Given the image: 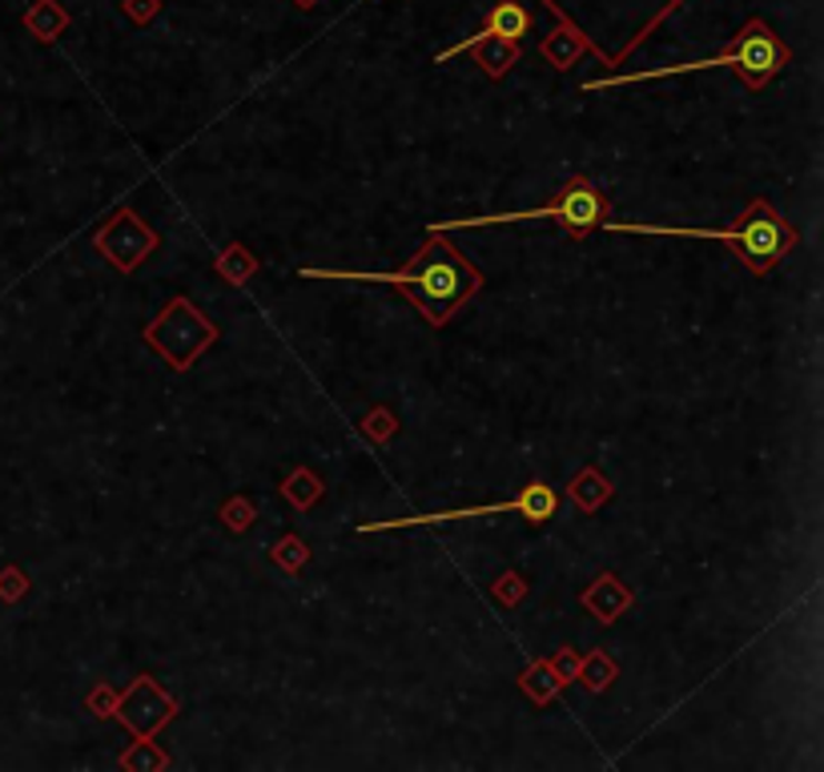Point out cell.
I'll list each match as a JSON object with an SVG mask.
<instances>
[{
  "label": "cell",
  "mask_w": 824,
  "mask_h": 772,
  "mask_svg": "<svg viewBox=\"0 0 824 772\" xmlns=\"http://www.w3.org/2000/svg\"><path fill=\"white\" fill-rule=\"evenodd\" d=\"M302 278H350V282H382V287H399L423 310L431 327H446V318L463 307L466 298L479 294L483 274L446 242V233L431 230L426 245L402 270H382V274H359V270H314L307 265Z\"/></svg>",
  "instance_id": "1"
},
{
  "label": "cell",
  "mask_w": 824,
  "mask_h": 772,
  "mask_svg": "<svg viewBox=\"0 0 824 772\" xmlns=\"http://www.w3.org/2000/svg\"><path fill=\"white\" fill-rule=\"evenodd\" d=\"M603 230L607 233H664V238H712V242H728L740 250V258L748 262L752 274H772L776 265H781V258L788 254L796 245V230L788 222H784L781 213H776V205L764 198H756L744 210V218H740L736 225H728V230H692V225H624V222H612V218H603Z\"/></svg>",
  "instance_id": "2"
},
{
  "label": "cell",
  "mask_w": 824,
  "mask_h": 772,
  "mask_svg": "<svg viewBox=\"0 0 824 772\" xmlns=\"http://www.w3.org/2000/svg\"><path fill=\"white\" fill-rule=\"evenodd\" d=\"M784 61H788V49H784V41L776 37V32L768 29L764 21H748L744 29H740L736 44H732L728 53L720 57H709V61H692V64H672V69H644V73H624V77H603V81H587V93H595V89H612V86H632V81H652V77H680V73H700V69H724V64H732L740 77H744V86L748 89H764L772 81V77L781 73Z\"/></svg>",
  "instance_id": "3"
},
{
  "label": "cell",
  "mask_w": 824,
  "mask_h": 772,
  "mask_svg": "<svg viewBox=\"0 0 824 772\" xmlns=\"http://www.w3.org/2000/svg\"><path fill=\"white\" fill-rule=\"evenodd\" d=\"M531 218H555L571 238H587L595 225L607 218V198L592 186V178H575L555 193V201L540 205V210H515V213H486V218H463V222H434L426 230H486V225H503V222H531Z\"/></svg>",
  "instance_id": "4"
},
{
  "label": "cell",
  "mask_w": 824,
  "mask_h": 772,
  "mask_svg": "<svg viewBox=\"0 0 824 772\" xmlns=\"http://www.w3.org/2000/svg\"><path fill=\"white\" fill-rule=\"evenodd\" d=\"M141 339L158 350L170 371H190L201 350L218 342V327L210 318H201V310L193 307L190 298H173L170 307L141 330Z\"/></svg>",
  "instance_id": "5"
},
{
  "label": "cell",
  "mask_w": 824,
  "mask_h": 772,
  "mask_svg": "<svg viewBox=\"0 0 824 772\" xmlns=\"http://www.w3.org/2000/svg\"><path fill=\"white\" fill-rule=\"evenodd\" d=\"M560 508V495L555 487L547 483H527L519 495L503 499V503H483V508H463V511H439V515H414V519H379V523H362V535H374V531H399V528H423V523H455V519H483V515H495V511H519L527 519L531 528H543L551 515Z\"/></svg>",
  "instance_id": "6"
},
{
  "label": "cell",
  "mask_w": 824,
  "mask_h": 772,
  "mask_svg": "<svg viewBox=\"0 0 824 772\" xmlns=\"http://www.w3.org/2000/svg\"><path fill=\"white\" fill-rule=\"evenodd\" d=\"M113 716L121 720L138 741H153V736L178 716V700L165 696V688L153 676H138L121 696H117Z\"/></svg>",
  "instance_id": "7"
},
{
  "label": "cell",
  "mask_w": 824,
  "mask_h": 772,
  "mask_svg": "<svg viewBox=\"0 0 824 772\" xmlns=\"http://www.w3.org/2000/svg\"><path fill=\"white\" fill-rule=\"evenodd\" d=\"M158 242H161L158 233L149 230L138 213L129 210V205L117 213L109 225H101V230H97V238H93L97 250H101V254H105L109 262L121 270V274H133V270H138V265L145 262L153 250H158Z\"/></svg>",
  "instance_id": "8"
},
{
  "label": "cell",
  "mask_w": 824,
  "mask_h": 772,
  "mask_svg": "<svg viewBox=\"0 0 824 772\" xmlns=\"http://www.w3.org/2000/svg\"><path fill=\"white\" fill-rule=\"evenodd\" d=\"M527 29H531V12L523 9L519 0H499L495 9L486 12L483 29H479L475 37H466V41H459V44H451V49H443V53H439V64L451 61V57H459V53H466L471 44H475V41H486V37H495V41L519 44L523 37H527Z\"/></svg>",
  "instance_id": "9"
},
{
  "label": "cell",
  "mask_w": 824,
  "mask_h": 772,
  "mask_svg": "<svg viewBox=\"0 0 824 772\" xmlns=\"http://www.w3.org/2000/svg\"><path fill=\"white\" fill-rule=\"evenodd\" d=\"M583 608H587V612H592L600 624H615V620H620V612H624V608H632V592H627L624 583L615 580L612 572H603L600 580H595L592 588L583 592Z\"/></svg>",
  "instance_id": "10"
},
{
  "label": "cell",
  "mask_w": 824,
  "mask_h": 772,
  "mask_svg": "<svg viewBox=\"0 0 824 772\" xmlns=\"http://www.w3.org/2000/svg\"><path fill=\"white\" fill-rule=\"evenodd\" d=\"M612 491H615L612 479L603 475L600 467H583L580 475L571 479V487H567L571 503H575L580 511H587V515H592V511H600L603 503L612 499Z\"/></svg>",
  "instance_id": "11"
},
{
  "label": "cell",
  "mask_w": 824,
  "mask_h": 772,
  "mask_svg": "<svg viewBox=\"0 0 824 772\" xmlns=\"http://www.w3.org/2000/svg\"><path fill=\"white\" fill-rule=\"evenodd\" d=\"M24 29L37 37V41H57L64 29H69V12L57 4V0H37L29 12H24Z\"/></svg>",
  "instance_id": "12"
},
{
  "label": "cell",
  "mask_w": 824,
  "mask_h": 772,
  "mask_svg": "<svg viewBox=\"0 0 824 772\" xmlns=\"http://www.w3.org/2000/svg\"><path fill=\"white\" fill-rule=\"evenodd\" d=\"M587 49H592V44H587V37H583L580 29H571L567 21L551 32L547 41H543V57H547L555 69H571V64H575V57L587 53Z\"/></svg>",
  "instance_id": "13"
},
{
  "label": "cell",
  "mask_w": 824,
  "mask_h": 772,
  "mask_svg": "<svg viewBox=\"0 0 824 772\" xmlns=\"http://www.w3.org/2000/svg\"><path fill=\"white\" fill-rule=\"evenodd\" d=\"M519 688H523V692H527L535 704H551V700H555V692L563 688V680H560V672L551 668V660H535V664H531L527 672L519 676Z\"/></svg>",
  "instance_id": "14"
},
{
  "label": "cell",
  "mask_w": 824,
  "mask_h": 772,
  "mask_svg": "<svg viewBox=\"0 0 824 772\" xmlns=\"http://www.w3.org/2000/svg\"><path fill=\"white\" fill-rule=\"evenodd\" d=\"M466 53H475V61L486 69V77H503L511 69V64L519 61V44L511 41H495V37H486V41H475Z\"/></svg>",
  "instance_id": "15"
},
{
  "label": "cell",
  "mask_w": 824,
  "mask_h": 772,
  "mask_svg": "<svg viewBox=\"0 0 824 772\" xmlns=\"http://www.w3.org/2000/svg\"><path fill=\"white\" fill-rule=\"evenodd\" d=\"M322 491H326V487H322V479H318L310 467H294L290 479L282 483V495L294 503V511H310L318 499H322Z\"/></svg>",
  "instance_id": "16"
},
{
  "label": "cell",
  "mask_w": 824,
  "mask_h": 772,
  "mask_svg": "<svg viewBox=\"0 0 824 772\" xmlns=\"http://www.w3.org/2000/svg\"><path fill=\"white\" fill-rule=\"evenodd\" d=\"M254 270H258V258L250 254L242 242H230V245H225V254L218 258V274H222L230 287H245Z\"/></svg>",
  "instance_id": "17"
},
{
  "label": "cell",
  "mask_w": 824,
  "mask_h": 772,
  "mask_svg": "<svg viewBox=\"0 0 824 772\" xmlns=\"http://www.w3.org/2000/svg\"><path fill=\"white\" fill-rule=\"evenodd\" d=\"M575 680H583L587 692H603V688H612V680H615V660L603 656V652H592V656L580 660Z\"/></svg>",
  "instance_id": "18"
},
{
  "label": "cell",
  "mask_w": 824,
  "mask_h": 772,
  "mask_svg": "<svg viewBox=\"0 0 824 772\" xmlns=\"http://www.w3.org/2000/svg\"><path fill=\"white\" fill-rule=\"evenodd\" d=\"M270 560L282 568V572H302L307 568V560H310V548H307V540H298V535H282V540L270 548Z\"/></svg>",
  "instance_id": "19"
},
{
  "label": "cell",
  "mask_w": 824,
  "mask_h": 772,
  "mask_svg": "<svg viewBox=\"0 0 824 772\" xmlns=\"http://www.w3.org/2000/svg\"><path fill=\"white\" fill-rule=\"evenodd\" d=\"M491 595H495L503 608H519V603L527 600V583H523V575L519 572H503L495 583H491Z\"/></svg>",
  "instance_id": "20"
},
{
  "label": "cell",
  "mask_w": 824,
  "mask_h": 772,
  "mask_svg": "<svg viewBox=\"0 0 824 772\" xmlns=\"http://www.w3.org/2000/svg\"><path fill=\"white\" fill-rule=\"evenodd\" d=\"M121 769H170V756L153 749V741H138L129 756H121Z\"/></svg>",
  "instance_id": "21"
},
{
  "label": "cell",
  "mask_w": 824,
  "mask_h": 772,
  "mask_svg": "<svg viewBox=\"0 0 824 772\" xmlns=\"http://www.w3.org/2000/svg\"><path fill=\"white\" fill-rule=\"evenodd\" d=\"M222 519H225V528L242 535V531H250V523L258 519V511H254V503H250L245 495H233L230 503L222 508Z\"/></svg>",
  "instance_id": "22"
},
{
  "label": "cell",
  "mask_w": 824,
  "mask_h": 772,
  "mask_svg": "<svg viewBox=\"0 0 824 772\" xmlns=\"http://www.w3.org/2000/svg\"><path fill=\"white\" fill-rule=\"evenodd\" d=\"M362 434L374 439V443H386L391 434H399V423H394V414L386 411V407H379V411H370L366 419H362Z\"/></svg>",
  "instance_id": "23"
},
{
  "label": "cell",
  "mask_w": 824,
  "mask_h": 772,
  "mask_svg": "<svg viewBox=\"0 0 824 772\" xmlns=\"http://www.w3.org/2000/svg\"><path fill=\"white\" fill-rule=\"evenodd\" d=\"M24 592H29V575H24L21 568H4V572H0V600L17 603Z\"/></svg>",
  "instance_id": "24"
},
{
  "label": "cell",
  "mask_w": 824,
  "mask_h": 772,
  "mask_svg": "<svg viewBox=\"0 0 824 772\" xmlns=\"http://www.w3.org/2000/svg\"><path fill=\"white\" fill-rule=\"evenodd\" d=\"M86 709L93 712V716H113V709H117V692L109 684H101L93 692V696L86 700Z\"/></svg>",
  "instance_id": "25"
},
{
  "label": "cell",
  "mask_w": 824,
  "mask_h": 772,
  "mask_svg": "<svg viewBox=\"0 0 824 772\" xmlns=\"http://www.w3.org/2000/svg\"><path fill=\"white\" fill-rule=\"evenodd\" d=\"M121 9H125L138 24H145V21H153V17L161 12V0H125Z\"/></svg>",
  "instance_id": "26"
},
{
  "label": "cell",
  "mask_w": 824,
  "mask_h": 772,
  "mask_svg": "<svg viewBox=\"0 0 824 772\" xmlns=\"http://www.w3.org/2000/svg\"><path fill=\"white\" fill-rule=\"evenodd\" d=\"M551 668H555V672H560V680L567 684V680H575V668H580V656H575L571 648H560V652H555V660H551Z\"/></svg>",
  "instance_id": "27"
},
{
  "label": "cell",
  "mask_w": 824,
  "mask_h": 772,
  "mask_svg": "<svg viewBox=\"0 0 824 772\" xmlns=\"http://www.w3.org/2000/svg\"><path fill=\"white\" fill-rule=\"evenodd\" d=\"M298 4H302V9H310V4H318V0H298Z\"/></svg>",
  "instance_id": "28"
}]
</instances>
